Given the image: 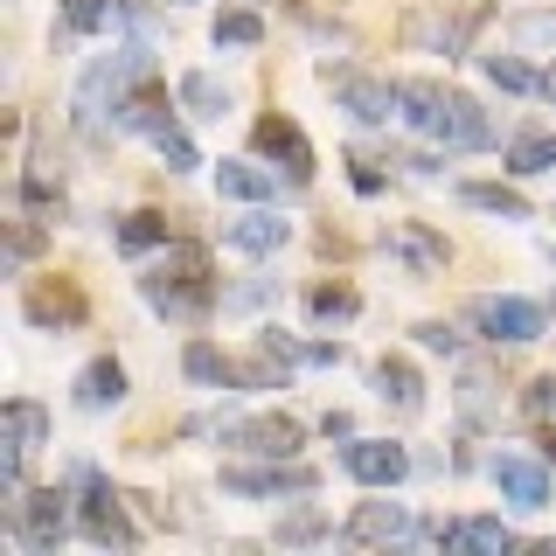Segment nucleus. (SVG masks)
Wrapping results in <instances>:
<instances>
[{
    "instance_id": "1",
    "label": "nucleus",
    "mask_w": 556,
    "mask_h": 556,
    "mask_svg": "<svg viewBox=\"0 0 556 556\" xmlns=\"http://www.w3.org/2000/svg\"><path fill=\"white\" fill-rule=\"evenodd\" d=\"M139 300H147L153 313H167V320H181V327H195L216 313V286H208V251L202 243H167V257L153 265L147 278H139Z\"/></svg>"
},
{
    "instance_id": "2",
    "label": "nucleus",
    "mask_w": 556,
    "mask_h": 556,
    "mask_svg": "<svg viewBox=\"0 0 556 556\" xmlns=\"http://www.w3.org/2000/svg\"><path fill=\"white\" fill-rule=\"evenodd\" d=\"M8 529H14V543L35 549V556H56L63 549V535H70V508H63V494L56 486H22L14 494V508H8Z\"/></svg>"
},
{
    "instance_id": "3",
    "label": "nucleus",
    "mask_w": 556,
    "mask_h": 556,
    "mask_svg": "<svg viewBox=\"0 0 556 556\" xmlns=\"http://www.w3.org/2000/svg\"><path fill=\"white\" fill-rule=\"evenodd\" d=\"M147 77V49H118V56H104L91 77L77 84V118L84 126H98V118H112L118 104H126V91Z\"/></svg>"
},
{
    "instance_id": "4",
    "label": "nucleus",
    "mask_w": 556,
    "mask_h": 556,
    "mask_svg": "<svg viewBox=\"0 0 556 556\" xmlns=\"http://www.w3.org/2000/svg\"><path fill=\"white\" fill-rule=\"evenodd\" d=\"M320 77L334 84L341 112H348V118H362V126H390V118L404 112V98H396V84H382V77H362V70H334V63H327Z\"/></svg>"
},
{
    "instance_id": "5",
    "label": "nucleus",
    "mask_w": 556,
    "mask_h": 556,
    "mask_svg": "<svg viewBox=\"0 0 556 556\" xmlns=\"http://www.w3.org/2000/svg\"><path fill=\"white\" fill-rule=\"evenodd\" d=\"M300 417L286 410H265V417H237V425H223V445L230 452H251V459H292L300 452Z\"/></svg>"
},
{
    "instance_id": "6",
    "label": "nucleus",
    "mask_w": 556,
    "mask_h": 556,
    "mask_svg": "<svg viewBox=\"0 0 556 556\" xmlns=\"http://www.w3.org/2000/svg\"><path fill=\"white\" fill-rule=\"evenodd\" d=\"M77 529H84V543H98V549H132L139 543V529L126 521V501H118L98 473H84V515H77Z\"/></svg>"
},
{
    "instance_id": "7",
    "label": "nucleus",
    "mask_w": 556,
    "mask_h": 556,
    "mask_svg": "<svg viewBox=\"0 0 556 556\" xmlns=\"http://www.w3.org/2000/svg\"><path fill=\"white\" fill-rule=\"evenodd\" d=\"M466 320H473L494 348L543 341V306H535V300H473V306H466Z\"/></svg>"
},
{
    "instance_id": "8",
    "label": "nucleus",
    "mask_w": 556,
    "mask_h": 556,
    "mask_svg": "<svg viewBox=\"0 0 556 556\" xmlns=\"http://www.w3.org/2000/svg\"><path fill=\"white\" fill-rule=\"evenodd\" d=\"M404 535H417V529L396 501H362V508L341 521V543H355V549H390V543H404Z\"/></svg>"
},
{
    "instance_id": "9",
    "label": "nucleus",
    "mask_w": 556,
    "mask_h": 556,
    "mask_svg": "<svg viewBox=\"0 0 556 556\" xmlns=\"http://www.w3.org/2000/svg\"><path fill=\"white\" fill-rule=\"evenodd\" d=\"M341 466H348L362 486H396V480L410 473V452L390 445V439H348V445H341Z\"/></svg>"
},
{
    "instance_id": "10",
    "label": "nucleus",
    "mask_w": 556,
    "mask_h": 556,
    "mask_svg": "<svg viewBox=\"0 0 556 556\" xmlns=\"http://www.w3.org/2000/svg\"><path fill=\"white\" fill-rule=\"evenodd\" d=\"M223 486H230V494H257V501H271V494H313V480L306 466H292V459H271V466H230V473H223Z\"/></svg>"
},
{
    "instance_id": "11",
    "label": "nucleus",
    "mask_w": 556,
    "mask_h": 556,
    "mask_svg": "<svg viewBox=\"0 0 556 556\" xmlns=\"http://www.w3.org/2000/svg\"><path fill=\"white\" fill-rule=\"evenodd\" d=\"M257 153H265V161H278L286 167V181H306L313 174V147H306V132L292 126V118H257Z\"/></svg>"
},
{
    "instance_id": "12",
    "label": "nucleus",
    "mask_w": 556,
    "mask_h": 556,
    "mask_svg": "<svg viewBox=\"0 0 556 556\" xmlns=\"http://www.w3.org/2000/svg\"><path fill=\"white\" fill-rule=\"evenodd\" d=\"M22 313L35 327H84V292L70 286V278H42V286H28V300H22Z\"/></svg>"
},
{
    "instance_id": "13",
    "label": "nucleus",
    "mask_w": 556,
    "mask_h": 556,
    "mask_svg": "<svg viewBox=\"0 0 556 556\" xmlns=\"http://www.w3.org/2000/svg\"><path fill=\"white\" fill-rule=\"evenodd\" d=\"M396 98H404V118H410L417 132L445 139V118H452V91H445V84H431V77H410V84H396Z\"/></svg>"
},
{
    "instance_id": "14",
    "label": "nucleus",
    "mask_w": 556,
    "mask_h": 556,
    "mask_svg": "<svg viewBox=\"0 0 556 556\" xmlns=\"http://www.w3.org/2000/svg\"><path fill=\"white\" fill-rule=\"evenodd\" d=\"M494 480H501V494H508L515 508H549V473L535 459H521V452H501Z\"/></svg>"
},
{
    "instance_id": "15",
    "label": "nucleus",
    "mask_w": 556,
    "mask_h": 556,
    "mask_svg": "<svg viewBox=\"0 0 556 556\" xmlns=\"http://www.w3.org/2000/svg\"><path fill=\"white\" fill-rule=\"evenodd\" d=\"M369 382H376V396H382V404H396L404 417L425 410V376H417L404 355H382L376 369H369Z\"/></svg>"
},
{
    "instance_id": "16",
    "label": "nucleus",
    "mask_w": 556,
    "mask_h": 556,
    "mask_svg": "<svg viewBox=\"0 0 556 556\" xmlns=\"http://www.w3.org/2000/svg\"><path fill=\"white\" fill-rule=\"evenodd\" d=\"M167 118H174V112H167V91H161V84H147V77H139L132 91H126V104L112 112V132H161Z\"/></svg>"
},
{
    "instance_id": "17",
    "label": "nucleus",
    "mask_w": 556,
    "mask_h": 556,
    "mask_svg": "<svg viewBox=\"0 0 556 556\" xmlns=\"http://www.w3.org/2000/svg\"><path fill=\"white\" fill-rule=\"evenodd\" d=\"M286 237H292V223L271 216V208H251V216L230 223V251H243V257H271Z\"/></svg>"
},
{
    "instance_id": "18",
    "label": "nucleus",
    "mask_w": 556,
    "mask_h": 556,
    "mask_svg": "<svg viewBox=\"0 0 556 556\" xmlns=\"http://www.w3.org/2000/svg\"><path fill=\"white\" fill-rule=\"evenodd\" d=\"M216 188L230 202H271L278 195V167H257V161H223L216 167Z\"/></svg>"
},
{
    "instance_id": "19",
    "label": "nucleus",
    "mask_w": 556,
    "mask_h": 556,
    "mask_svg": "<svg viewBox=\"0 0 556 556\" xmlns=\"http://www.w3.org/2000/svg\"><path fill=\"white\" fill-rule=\"evenodd\" d=\"M181 369H188V382H202V390H237V362L223 355L216 341H188Z\"/></svg>"
},
{
    "instance_id": "20",
    "label": "nucleus",
    "mask_w": 556,
    "mask_h": 556,
    "mask_svg": "<svg viewBox=\"0 0 556 556\" xmlns=\"http://www.w3.org/2000/svg\"><path fill=\"white\" fill-rule=\"evenodd\" d=\"M77 404H84V410H112V404H126V369H118L112 355H98L91 369L77 376Z\"/></svg>"
},
{
    "instance_id": "21",
    "label": "nucleus",
    "mask_w": 556,
    "mask_h": 556,
    "mask_svg": "<svg viewBox=\"0 0 556 556\" xmlns=\"http://www.w3.org/2000/svg\"><path fill=\"white\" fill-rule=\"evenodd\" d=\"M445 147H466V153L494 147V126H486V112H480L473 98H459V91H452V118H445Z\"/></svg>"
},
{
    "instance_id": "22",
    "label": "nucleus",
    "mask_w": 556,
    "mask_h": 556,
    "mask_svg": "<svg viewBox=\"0 0 556 556\" xmlns=\"http://www.w3.org/2000/svg\"><path fill=\"white\" fill-rule=\"evenodd\" d=\"M390 251H396V257H404V265H410V271H445V257H452V251H445V237H431V230H417V223H404V230H396V237H390Z\"/></svg>"
},
{
    "instance_id": "23",
    "label": "nucleus",
    "mask_w": 556,
    "mask_h": 556,
    "mask_svg": "<svg viewBox=\"0 0 556 556\" xmlns=\"http://www.w3.org/2000/svg\"><path fill=\"white\" fill-rule=\"evenodd\" d=\"M126 22V0H63V35H104Z\"/></svg>"
},
{
    "instance_id": "24",
    "label": "nucleus",
    "mask_w": 556,
    "mask_h": 556,
    "mask_svg": "<svg viewBox=\"0 0 556 556\" xmlns=\"http://www.w3.org/2000/svg\"><path fill=\"white\" fill-rule=\"evenodd\" d=\"M494 404H501L494 369H486V362H466V376H459V410L473 417V425H486V417H494Z\"/></svg>"
},
{
    "instance_id": "25",
    "label": "nucleus",
    "mask_w": 556,
    "mask_h": 556,
    "mask_svg": "<svg viewBox=\"0 0 556 556\" xmlns=\"http://www.w3.org/2000/svg\"><path fill=\"white\" fill-rule=\"evenodd\" d=\"M459 202L486 208V216H508V223H529V195H515V188H501V181H466Z\"/></svg>"
},
{
    "instance_id": "26",
    "label": "nucleus",
    "mask_w": 556,
    "mask_h": 556,
    "mask_svg": "<svg viewBox=\"0 0 556 556\" xmlns=\"http://www.w3.org/2000/svg\"><path fill=\"white\" fill-rule=\"evenodd\" d=\"M0 431H8L22 452H35V445H49V410L42 404H28V396H14L8 410H0Z\"/></svg>"
},
{
    "instance_id": "27",
    "label": "nucleus",
    "mask_w": 556,
    "mask_h": 556,
    "mask_svg": "<svg viewBox=\"0 0 556 556\" xmlns=\"http://www.w3.org/2000/svg\"><path fill=\"white\" fill-rule=\"evenodd\" d=\"M459 549H480V556H508L515 549V529L508 521H494V515H473V521H459V535H452Z\"/></svg>"
},
{
    "instance_id": "28",
    "label": "nucleus",
    "mask_w": 556,
    "mask_h": 556,
    "mask_svg": "<svg viewBox=\"0 0 556 556\" xmlns=\"http://www.w3.org/2000/svg\"><path fill=\"white\" fill-rule=\"evenodd\" d=\"M181 104L202 112V118H223V112H230V84H216L208 70H188V77H181Z\"/></svg>"
},
{
    "instance_id": "29",
    "label": "nucleus",
    "mask_w": 556,
    "mask_h": 556,
    "mask_svg": "<svg viewBox=\"0 0 556 556\" xmlns=\"http://www.w3.org/2000/svg\"><path fill=\"white\" fill-rule=\"evenodd\" d=\"M306 313L320 327H341V320H355V313H362V300H355V286H313L306 292Z\"/></svg>"
},
{
    "instance_id": "30",
    "label": "nucleus",
    "mask_w": 556,
    "mask_h": 556,
    "mask_svg": "<svg viewBox=\"0 0 556 556\" xmlns=\"http://www.w3.org/2000/svg\"><path fill=\"white\" fill-rule=\"evenodd\" d=\"M153 243H174V237H167V216H153V208H139V216H126V223H118V251H126V257L153 251Z\"/></svg>"
},
{
    "instance_id": "31",
    "label": "nucleus",
    "mask_w": 556,
    "mask_h": 556,
    "mask_svg": "<svg viewBox=\"0 0 556 556\" xmlns=\"http://www.w3.org/2000/svg\"><path fill=\"white\" fill-rule=\"evenodd\" d=\"M286 355H271V348H257L251 362H237V390H286Z\"/></svg>"
},
{
    "instance_id": "32",
    "label": "nucleus",
    "mask_w": 556,
    "mask_h": 556,
    "mask_svg": "<svg viewBox=\"0 0 556 556\" xmlns=\"http://www.w3.org/2000/svg\"><path fill=\"white\" fill-rule=\"evenodd\" d=\"M257 42H265V22H257L251 8L216 14V49H257Z\"/></svg>"
},
{
    "instance_id": "33",
    "label": "nucleus",
    "mask_w": 556,
    "mask_h": 556,
    "mask_svg": "<svg viewBox=\"0 0 556 556\" xmlns=\"http://www.w3.org/2000/svg\"><path fill=\"white\" fill-rule=\"evenodd\" d=\"M320 535H334V521H327L320 508H292L286 521H278V543L286 549H306V543H320Z\"/></svg>"
},
{
    "instance_id": "34",
    "label": "nucleus",
    "mask_w": 556,
    "mask_h": 556,
    "mask_svg": "<svg viewBox=\"0 0 556 556\" xmlns=\"http://www.w3.org/2000/svg\"><path fill=\"white\" fill-rule=\"evenodd\" d=\"M508 167H515V174H549V167H556V139H543V132L515 139V147H508Z\"/></svg>"
},
{
    "instance_id": "35",
    "label": "nucleus",
    "mask_w": 556,
    "mask_h": 556,
    "mask_svg": "<svg viewBox=\"0 0 556 556\" xmlns=\"http://www.w3.org/2000/svg\"><path fill=\"white\" fill-rule=\"evenodd\" d=\"M153 147H161V161H167L174 174H188V167H202V153H195V139H188L181 126H174V118H167V126H161V132H153Z\"/></svg>"
},
{
    "instance_id": "36",
    "label": "nucleus",
    "mask_w": 556,
    "mask_h": 556,
    "mask_svg": "<svg viewBox=\"0 0 556 556\" xmlns=\"http://www.w3.org/2000/svg\"><path fill=\"white\" fill-rule=\"evenodd\" d=\"M486 77H494L501 91H543V77H535L521 56H486Z\"/></svg>"
},
{
    "instance_id": "37",
    "label": "nucleus",
    "mask_w": 556,
    "mask_h": 556,
    "mask_svg": "<svg viewBox=\"0 0 556 556\" xmlns=\"http://www.w3.org/2000/svg\"><path fill=\"white\" fill-rule=\"evenodd\" d=\"M35 251H42V230H35L28 216H14V223H8V278L22 271V265H28Z\"/></svg>"
},
{
    "instance_id": "38",
    "label": "nucleus",
    "mask_w": 556,
    "mask_h": 556,
    "mask_svg": "<svg viewBox=\"0 0 556 556\" xmlns=\"http://www.w3.org/2000/svg\"><path fill=\"white\" fill-rule=\"evenodd\" d=\"M265 300H271V278H257V286L223 292V313H251V306H265Z\"/></svg>"
},
{
    "instance_id": "39",
    "label": "nucleus",
    "mask_w": 556,
    "mask_h": 556,
    "mask_svg": "<svg viewBox=\"0 0 556 556\" xmlns=\"http://www.w3.org/2000/svg\"><path fill=\"white\" fill-rule=\"evenodd\" d=\"M417 341H425L431 355H459V334H452L445 320H425V327H417Z\"/></svg>"
},
{
    "instance_id": "40",
    "label": "nucleus",
    "mask_w": 556,
    "mask_h": 556,
    "mask_svg": "<svg viewBox=\"0 0 556 556\" xmlns=\"http://www.w3.org/2000/svg\"><path fill=\"white\" fill-rule=\"evenodd\" d=\"M515 35H521V42H556V14H521Z\"/></svg>"
},
{
    "instance_id": "41",
    "label": "nucleus",
    "mask_w": 556,
    "mask_h": 556,
    "mask_svg": "<svg viewBox=\"0 0 556 556\" xmlns=\"http://www.w3.org/2000/svg\"><path fill=\"white\" fill-rule=\"evenodd\" d=\"M529 410L543 417V425H556V376H543V382L529 390Z\"/></svg>"
},
{
    "instance_id": "42",
    "label": "nucleus",
    "mask_w": 556,
    "mask_h": 556,
    "mask_svg": "<svg viewBox=\"0 0 556 556\" xmlns=\"http://www.w3.org/2000/svg\"><path fill=\"white\" fill-rule=\"evenodd\" d=\"M300 362H313V369H327V362H341V348H334V341H313V348H300Z\"/></svg>"
},
{
    "instance_id": "43",
    "label": "nucleus",
    "mask_w": 556,
    "mask_h": 556,
    "mask_svg": "<svg viewBox=\"0 0 556 556\" xmlns=\"http://www.w3.org/2000/svg\"><path fill=\"white\" fill-rule=\"evenodd\" d=\"M355 188H362V195H376V188H382V174H376L369 161H355Z\"/></svg>"
},
{
    "instance_id": "44",
    "label": "nucleus",
    "mask_w": 556,
    "mask_h": 556,
    "mask_svg": "<svg viewBox=\"0 0 556 556\" xmlns=\"http://www.w3.org/2000/svg\"><path fill=\"white\" fill-rule=\"evenodd\" d=\"M543 98H549V104H556V70H543Z\"/></svg>"
}]
</instances>
